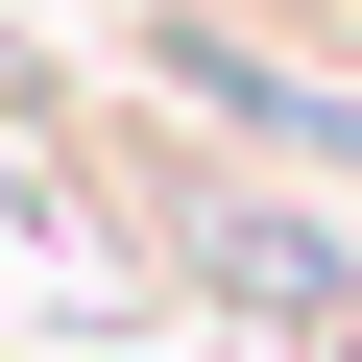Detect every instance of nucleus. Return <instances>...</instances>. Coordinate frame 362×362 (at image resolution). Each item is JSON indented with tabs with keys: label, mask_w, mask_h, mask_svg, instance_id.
<instances>
[]
</instances>
